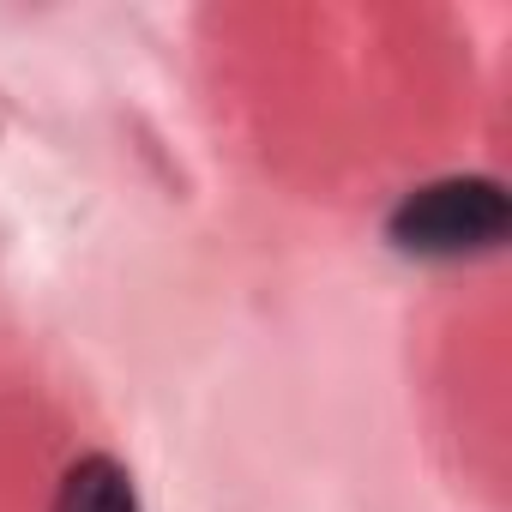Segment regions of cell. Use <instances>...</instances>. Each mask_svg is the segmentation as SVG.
Returning a JSON list of instances; mask_svg holds the SVG:
<instances>
[{
	"label": "cell",
	"instance_id": "cell-1",
	"mask_svg": "<svg viewBox=\"0 0 512 512\" xmlns=\"http://www.w3.org/2000/svg\"><path fill=\"white\" fill-rule=\"evenodd\" d=\"M512 235V193L494 175H434L410 187L392 217L386 241L410 260H476Z\"/></svg>",
	"mask_w": 512,
	"mask_h": 512
},
{
	"label": "cell",
	"instance_id": "cell-2",
	"mask_svg": "<svg viewBox=\"0 0 512 512\" xmlns=\"http://www.w3.org/2000/svg\"><path fill=\"white\" fill-rule=\"evenodd\" d=\"M49 512H145L139 506V488H133V470L109 452H85L67 464L61 488H55V506Z\"/></svg>",
	"mask_w": 512,
	"mask_h": 512
}]
</instances>
